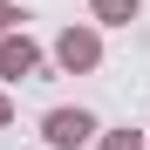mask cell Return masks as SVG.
<instances>
[{
	"instance_id": "obj_1",
	"label": "cell",
	"mask_w": 150,
	"mask_h": 150,
	"mask_svg": "<svg viewBox=\"0 0 150 150\" xmlns=\"http://www.w3.org/2000/svg\"><path fill=\"white\" fill-rule=\"evenodd\" d=\"M55 68H68V75L103 68V34H96V28H62V41H55Z\"/></svg>"
},
{
	"instance_id": "obj_2",
	"label": "cell",
	"mask_w": 150,
	"mask_h": 150,
	"mask_svg": "<svg viewBox=\"0 0 150 150\" xmlns=\"http://www.w3.org/2000/svg\"><path fill=\"white\" fill-rule=\"evenodd\" d=\"M41 137H48V150H75V143L96 137V116L89 109H48L41 116Z\"/></svg>"
},
{
	"instance_id": "obj_3",
	"label": "cell",
	"mask_w": 150,
	"mask_h": 150,
	"mask_svg": "<svg viewBox=\"0 0 150 150\" xmlns=\"http://www.w3.org/2000/svg\"><path fill=\"white\" fill-rule=\"evenodd\" d=\"M41 75V48L28 34H0V82H34Z\"/></svg>"
},
{
	"instance_id": "obj_4",
	"label": "cell",
	"mask_w": 150,
	"mask_h": 150,
	"mask_svg": "<svg viewBox=\"0 0 150 150\" xmlns=\"http://www.w3.org/2000/svg\"><path fill=\"white\" fill-rule=\"evenodd\" d=\"M137 7H143V0H89V14L103 21V28H130V21H137Z\"/></svg>"
},
{
	"instance_id": "obj_5",
	"label": "cell",
	"mask_w": 150,
	"mask_h": 150,
	"mask_svg": "<svg viewBox=\"0 0 150 150\" xmlns=\"http://www.w3.org/2000/svg\"><path fill=\"white\" fill-rule=\"evenodd\" d=\"M96 150H143V137H137V130H103Z\"/></svg>"
},
{
	"instance_id": "obj_6",
	"label": "cell",
	"mask_w": 150,
	"mask_h": 150,
	"mask_svg": "<svg viewBox=\"0 0 150 150\" xmlns=\"http://www.w3.org/2000/svg\"><path fill=\"white\" fill-rule=\"evenodd\" d=\"M21 21H28V14H21V7H14V0H0V34H14V28H21Z\"/></svg>"
},
{
	"instance_id": "obj_7",
	"label": "cell",
	"mask_w": 150,
	"mask_h": 150,
	"mask_svg": "<svg viewBox=\"0 0 150 150\" xmlns=\"http://www.w3.org/2000/svg\"><path fill=\"white\" fill-rule=\"evenodd\" d=\"M7 123H14V96L0 89V130H7Z\"/></svg>"
}]
</instances>
